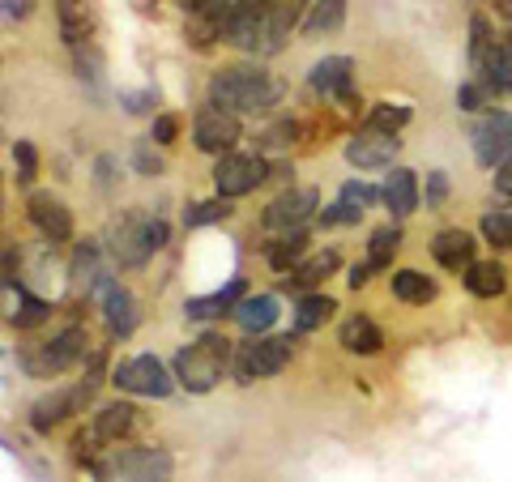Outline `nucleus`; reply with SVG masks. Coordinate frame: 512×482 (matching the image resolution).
Wrapping results in <instances>:
<instances>
[{
	"label": "nucleus",
	"mask_w": 512,
	"mask_h": 482,
	"mask_svg": "<svg viewBox=\"0 0 512 482\" xmlns=\"http://www.w3.org/2000/svg\"><path fill=\"white\" fill-rule=\"evenodd\" d=\"M235 320L244 325L252 337H261L265 329H274V320H278V299L274 295H252V299H244L235 308Z\"/></svg>",
	"instance_id": "c756f323"
},
{
	"label": "nucleus",
	"mask_w": 512,
	"mask_h": 482,
	"mask_svg": "<svg viewBox=\"0 0 512 482\" xmlns=\"http://www.w3.org/2000/svg\"><path fill=\"white\" fill-rule=\"evenodd\" d=\"M346 22V0H312L308 22H303V35L308 39H325Z\"/></svg>",
	"instance_id": "7c9ffc66"
},
{
	"label": "nucleus",
	"mask_w": 512,
	"mask_h": 482,
	"mask_svg": "<svg viewBox=\"0 0 512 482\" xmlns=\"http://www.w3.org/2000/svg\"><path fill=\"white\" fill-rule=\"evenodd\" d=\"M163 244H167V222L146 210H128L124 218L111 222V256L128 269L146 265Z\"/></svg>",
	"instance_id": "20e7f679"
},
{
	"label": "nucleus",
	"mask_w": 512,
	"mask_h": 482,
	"mask_svg": "<svg viewBox=\"0 0 512 482\" xmlns=\"http://www.w3.org/2000/svg\"><path fill=\"white\" fill-rule=\"evenodd\" d=\"M316 205H320L316 188H291V192H282V197H278L274 205H269L261 222H265V231H278V235H299V231L312 222Z\"/></svg>",
	"instance_id": "f8f14e48"
},
{
	"label": "nucleus",
	"mask_w": 512,
	"mask_h": 482,
	"mask_svg": "<svg viewBox=\"0 0 512 482\" xmlns=\"http://www.w3.org/2000/svg\"><path fill=\"white\" fill-rule=\"evenodd\" d=\"M470 64H474V82L487 94H512V43L491 30L483 13H474L470 22Z\"/></svg>",
	"instance_id": "f03ea898"
},
{
	"label": "nucleus",
	"mask_w": 512,
	"mask_h": 482,
	"mask_svg": "<svg viewBox=\"0 0 512 482\" xmlns=\"http://www.w3.org/2000/svg\"><path fill=\"white\" fill-rule=\"evenodd\" d=\"M333 312H338V303H333L329 295H303V299H299V308H295V333H312V329H320Z\"/></svg>",
	"instance_id": "72a5a7b5"
},
{
	"label": "nucleus",
	"mask_w": 512,
	"mask_h": 482,
	"mask_svg": "<svg viewBox=\"0 0 512 482\" xmlns=\"http://www.w3.org/2000/svg\"><path fill=\"white\" fill-rule=\"evenodd\" d=\"M239 303H244V282H227L222 291L214 295H201V299H188L184 303V316L188 320H210V316H222V312H235Z\"/></svg>",
	"instance_id": "a878e982"
},
{
	"label": "nucleus",
	"mask_w": 512,
	"mask_h": 482,
	"mask_svg": "<svg viewBox=\"0 0 512 482\" xmlns=\"http://www.w3.org/2000/svg\"><path fill=\"white\" fill-rule=\"evenodd\" d=\"M474 158L483 167H500L508 150H512V111H487L483 120L474 124Z\"/></svg>",
	"instance_id": "4468645a"
},
{
	"label": "nucleus",
	"mask_w": 512,
	"mask_h": 482,
	"mask_svg": "<svg viewBox=\"0 0 512 482\" xmlns=\"http://www.w3.org/2000/svg\"><path fill=\"white\" fill-rule=\"evenodd\" d=\"M94 291L103 295V316H107V329H111V333L128 337V333L137 329V303H133V295H128L120 282H107V278H103L99 286H94Z\"/></svg>",
	"instance_id": "aec40b11"
},
{
	"label": "nucleus",
	"mask_w": 512,
	"mask_h": 482,
	"mask_svg": "<svg viewBox=\"0 0 512 482\" xmlns=\"http://www.w3.org/2000/svg\"><path fill=\"white\" fill-rule=\"evenodd\" d=\"M227 214H231L227 197H214V201H197L192 210H184V222L188 227H205V222H222Z\"/></svg>",
	"instance_id": "58836bf2"
},
{
	"label": "nucleus",
	"mask_w": 512,
	"mask_h": 482,
	"mask_svg": "<svg viewBox=\"0 0 512 482\" xmlns=\"http://www.w3.org/2000/svg\"><path fill=\"white\" fill-rule=\"evenodd\" d=\"M35 9V0H5V18H26Z\"/></svg>",
	"instance_id": "09e8293b"
},
{
	"label": "nucleus",
	"mask_w": 512,
	"mask_h": 482,
	"mask_svg": "<svg viewBox=\"0 0 512 482\" xmlns=\"http://www.w3.org/2000/svg\"><path fill=\"white\" fill-rule=\"evenodd\" d=\"M82 355H86V333L73 325V329L56 333L52 342L30 346L26 355H22V367H26L30 376H39V380H52V376H60V372H64V367H73Z\"/></svg>",
	"instance_id": "423d86ee"
},
{
	"label": "nucleus",
	"mask_w": 512,
	"mask_h": 482,
	"mask_svg": "<svg viewBox=\"0 0 512 482\" xmlns=\"http://www.w3.org/2000/svg\"><path fill=\"white\" fill-rule=\"evenodd\" d=\"M397 248H402V227L372 231V244H367V265H372V269H393Z\"/></svg>",
	"instance_id": "f704fd0d"
},
{
	"label": "nucleus",
	"mask_w": 512,
	"mask_h": 482,
	"mask_svg": "<svg viewBox=\"0 0 512 482\" xmlns=\"http://www.w3.org/2000/svg\"><path fill=\"white\" fill-rule=\"evenodd\" d=\"M338 342L350 350V355H376V350L384 346V333L367 316H350V320H342Z\"/></svg>",
	"instance_id": "cd10ccee"
},
{
	"label": "nucleus",
	"mask_w": 512,
	"mask_h": 482,
	"mask_svg": "<svg viewBox=\"0 0 512 482\" xmlns=\"http://www.w3.org/2000/svg\"><path fill=\"white\" fill-rule=\"evenodd\" d=\"M192 141H197V150L205 154H235V141H239V116L231 111H218V107H205L197 124H192Z\"/></svg>",
	"instance_id": "2eb2a0df"
},
{
	"label": "nucleus",
	"mask_w": 512,
	"mask_h": 482,
	"mask_svg": "<svg viewBox=\"0 0 512 482\" xmlns=\"http://www.w3.org/2000/svg\"><path fill=\"white\" fill-rule=\"evenodd\" d=\"M124 103H128V111H150V107H154V94H150V90H141V94H124Z\"/></svg>",
	"instance_id": "49530a36"
},
{
	"label": "nucleus",
	"mask_w": 512,
	"mask_h": 482,
	"mask_svg": "<svg viewBox=\"0 0 512 482\" xmlns=\"http://www.w3.org/2000/svg\"><path fill=\"white\" fill-rule=\"evenodd\" d=\"M483 239L495 248H512V210H487L483 214Z\"/></svg>",
	"instance_id": "e433bc0d"
},
{
	"label": "nucleus",
	"mask_w": 512,
	"mask_h": 482,
	"mask_svg": "<svg viewBox=\"0 0 512 482\" xmlns=\"http://www.w3.org/2000/svg\"><path fill=\"white\" fill-rule=\"evenodd\" d=\"M175 133H180V120H175V116H158V120H154L150 141H154V146H171Z\"/></svg>",
	"instance_id": "c03bdc74"
},
{
	"label": "nucleus",
	"mask_w": 512,
	"mask_h": 482,
	"mask_svg": "<svg viewBox=\"0 0 512 482\" xmlns=\"http://www.w3.org/2000/svg\"><path fill=\"white\" fill-rule=\"evenodd\" d=\"M380 192H384V205L393 210V218H406L419 210V180H414V171H406V167H393V175L384 180Z\"/></svg>",
	"instance_id": "393cba45"
},
{
	"label": "nucleus",
	"mask_w": 512,
	"mask_h": 482,
	"mask_svg": "<svg viewBox=\"0 0 512 482\" xmlns=\"http://www.w3.org/2000/svg\"><path fill=\"white\" fill-rule=\"evenodd\" d=\"M444 192H448V180L440 171H431V180H427V201L436 205V201H444Z\"/></svg>",
	"instance_id": "a18cd8bd"
},
{
	"label": "nucleus",
	"mask_w": 512,
	"mask_h": 482,
	"mask_svg": "<svg viewBox=\"0 0 512 482\" xmlns=\"http://www.w3.org/2000/svg\"><path fill=\"white\" fill-rule=\"evenodd\" d=\"M111 384L124 393H137V397H167L175 389V380L167 376V367L158 363L154 355H137V359H124L116 372H111Z\"/></svg>",
	"instance_id": "9b49d317"
},
{
	"label": "nucleus",
	"mask_w": 512,
	"mask_h": 482,
	"mask_svg": "<svg viewBox=\"0 0 512 482\" xmlns=\"http://www.w3.org/2000/svg\"><path fill=\"white\" fill-rule=\"evenodd\" d=\"M269 13H274V0H235L227 43L239 47V52H256V47L265 52V43H269Z\"/></svg>",
	"instance_id": "9d476101"
},
{
	"label": "nucleus",
	"mask_w": 512,
	"mask_h": 482,
	"mask_svg": "<svg viewBox=\"0 0 512 482\" xmlns=\"http://www.w3.org/2000/svg\"><path fill=\"white\" fill-rule=\"evenodd\" d=\"M474 248H478L474 235L461 231V227H453V231H440V235H436V244H431V256H436L444 269L461 273V269L474 265Z\"/></svg>",
	"instance_id": "4be33fe9"
},
{
	"label": "nucleus",
	"mask_w": 512,
	"mask_h": 482,
	"mask_svg": "<svg viewBox=\"0 0 512 482\" xmlns=\"http://www.w3.org/2000/svg\"><path fill=\"white\" fill-rule=\"evenodd\" d=\"M342 265V256L333 252V248H325V252H316V256H308L303 265H295L291 273L282 278V291H308V286H316V282H325L333 269Z\"/></svg>",
	"instance_id": "b1692460"
},
{
	"label": "nucleus",
	"mask_w": 512,
	"mask_h": 482,
	"mask_svg": "<svg viewBox=\"0 0 512 482\" xmlns=\"http://www.w3.org/2000/svg\"><path fill=\"white\" fill-rule=\"evenodd\" d=\"M295 137H299V124L295 120H278V124H269L265 133H261V146L265 150H286Z\"/></svg>",
	"instance_id": "ea45409f"
},
{
	"label": "nucleus",
	"mask_w": 512,
	"mask_h": 482,
	"mask_svg": "<svg viewBox=\"0 0 512 482\" xmlns=\"http://www.w3.org/2000/svg\"><path fill=\"white\" fill-rule=\"evenodd\" d=\"M397 150H402V141H397L393 133H376V128H359L355 137H350V146H346V158L355 167L363 171H372V167H393V158Z\"/></svg>",
	"instance_id": "f3484780"
},
{
	"label": "nucleus",
	"mask_w": 512,
	"mask_h": 482,
	"mask_svg": "<svg viewBox=\"0 0 512 482\" xmlns=\"http://www.w3.org/2000/svg\"><path fill=\"white\" fill-rule=\"evenodd\" d=\"M282 99V82L261 64H227L210 82V107L231 111V116H248V111H265Z\"/></svg>",
	"instance_id": "f257e3e1"
},
{
	"label": "nucleus",
	"mask_w": 512,
	"mask_h": 482,
	"mask_svg": "<svg viewBox=\"0 0 512 482\" xmlns=\"http://www.w3.org/2000/svg\"><path fill=\"white\" fill-rule=\"evenodd\" d=\"M133 167H137V175H158L163 171V158L154 154V141H141V146L133 150Z\"/></svg>",
	"instance_id": "a19ab883"
},
{
	"label": "nucleus",
	"mask_w": 512,
	"mask_h": 482,
	"mask_svg": "<svg viewBox=\"0 0 512 482\" xmlns=\"http://www.w3.org/2000/svg\"><path fill=\"white\" fill-rule=\"evenodd\" d=\"M184 9H188V18H184L188 47H197V52H210L218 39H227L235 0H192V5H184Z\"/></svg>",
	"instance_id": "6e6552de"
},
{
	"label": "nucleus",
	"mask_w": 512,
	"mask_h": 482,
	"mask_svg": "<svg viewBox=\"0 0 512 482\" xmlns=\"http://www.w3.org/2000/svg\"><path fill=\"white\" fill-rule=\"evenodd\" d=\"M372 273H376V269L363 261V265H355V269H350V278H346V282H350V286H355V291H359V286H367V278H372Z\"/></svg>",
	"instance_id": "8fccbe9b"
},
{
	"label": "nucleus",
	"mask_w": 512,
	"mask_h": 482,
	"mask_svg": "<svg viewBox=\"0 0 512 482\" xmlns=\"http://www.w3.org/2000/svg\"><path fill=\"white\" fill-rule=\"evenodd\" d=\"M303 256H308V235H278L274 244H269V265L278 273H291L295 265H303Z\"/></svg>",
	"instance_id": "473e14b6"
},
{
	"label": "nucleus",
	"mask_w": 512,
	"mask_h": 482,
	"mask_svg": "<svg viewBox=\"0 0 512 482\" xmlns=\"http://www.w3.org/2000/svg\"><path fill=\"white\" fill-rule=\"evenodd\" d=\"M56 18H60V35H64L69 47L94 43V9H90V0H56Z\"/></svg>",
	"instance_id": "412c9836"
},
{
	"label": "nucleus",
	"mask_w": 512,
	"mask_h": 482,
	"mask_svg": "<svg viewBox=\"0 0 512 482\" xmlns=\"http://www.w3.org/2000/svg\"><path fill=\"white\" fill-rule=\"evenodd\" d=\"M133 406H124V401H111V406H103L99 414H94V423H90V431H94V440L99 444H120L128 431H133Z\"/></svg>",
	"instance_id": "bb28decb"
},
{
	"label": "nucleus",
	"mask_w": 512,
	"mask_h": 482,
	"mask_svg": "<svg viewBox=\"0 0 512 482\" xmlns=\"http://www.w3.org/2000/svg\"><path fill=\"white\" fill-rule=\"evenodd\" d=\"M111 482H171V457L163 448H124L111 465Z\"/></svg>",
	"instance_id": "ddd939ff"
},
{
	"label": "nucleus",
	"mask_w": 512,
	"mask_h": 482,
	"mask_svg": "<svg viewBox=\"0 0 512 482\" xmlns=\"http://www.w3.org/2000/svg\"><path fill=\"white\" fill-rule=\"evenodd\" d=\"M295 355V342L291 337H252V342L239 346V359H235V376L252 384V380H265V376H278L286 363Z\"/></svg>",
	"instance_id": "0eeeda50"
},
{
	"label": "nucleus",
	"mask_w": 512,
	"mask_h": 482,
	"mask_svg": "<svg viewBox=\"0 0 512 482\" xmlns=\"http://www.w3.org/2000/svg\"><path fill=\"white\" fill-rule=\"evenodd\" d=\"M47 312H52V308H47L43 299L22 295V291H18V312H13L9 320H13L18 329H35V325H43V320H47Z\"/></svg>",
	"instance_id": "4c0bfd02"
},
{
	"label": "nucleus",
	"mask_w": 512,
	"mask_h": 482,
	"mask_svg": "<svg viewBox=\"0 0 512 482\" xmlns=\"http://www.w3.org/2000/svg\"><path fill=\"white\" fill-rule=\"evenodd\" d=\"M466 291L478 299H495L508 291V269L500 261H474L466 269Z\"/></svg>",
	"instance_id": "c85d7f7f"
},
{
	"label": "nucleus",
	"mask_w": 512,
	"mask_h": 482,
	"mask_svg": "<svg viewBox=\"0 0 512 482\" xmlns=\"http://www.w3.org/2000/svg\"><path fill=\"white\" fill-rule=\"evenodd\" d=\"M13 163H18V180L22 184L35 180V146H30V141H18V146H13Z\"/></svg>",
	"instance_id": "79ce46f5"
},
{
	"label": "nucleus",
	"mask_w": 512,
	"mask_h": 482,
	"mask_svg": "<svg viewBox=\"0 0 512 482\" xmlns=\"http://www.w3.org/2000/svg\"><path fill=\"white\" fill-rule=\"evenodd\" d=\"M495 13L504 18V30H500V35L512 43V0H495Z\"/></svg>",
	"instance_id": "de8ad7c7"
},
{
	"label": "nucleus",
	"mask_w": 512,
	"mask_h": 482,
	"mask_svg": "<svg viewBox=\"0 0 512 482\" xmlns=\"http://www.w3.org/2000/svg\"><path fill=\"white\" fill-rule=\"evenodd\" d=\"M410 124V107L402 103H376L372 116H367V128H376V133H402V128Z\"/></svg>",
	"instance_id": "c9c22d12"
},
{
	"label": "nucleus",
	"mask_w": 512,
	"mask_h": 482,
	"mask_svg": "<svg viewBox=\"0 0 512 482\" xmlns=\"http://www.w3.org/2000/svg\"><path fill=\"white\" fill-rule=\"evenodd\" d=\"M99 363H103V359H94L90 376H86L82 384H73V389H52L47 397H39L35 406H30V427H35V431H52L56 423L69 419V414H82V406L94 397V389H99V380H103Z\"/></svg>",
	"instance_id": "39448f33"
},
{
	"label": "nucleus",
	"mask_w": 512,
	"mask_h": 482,
	"mask_svg": "<svg viewBox=\"0 0 512 482\" xmlns=\"http://www.w3.org/2000/svg\"><path fill=\"white\" fill-rule=\"evenodd\" d=\"M393 295L402 303H431L436 299V282L419 269H397L393 273Z\"/></svg>",
	"instance_id": "2f4dec72"
},
{
	"label": "nucleus",
	"mask_w": 512,
	"mask_h": 482,
	"mask_svg": "<svg viewBox=\"0 0 512 482\" xmlns=\"http://www.w3.org/2000/svg\"><path fill=\"white\" fill-rule=\"evenodd\" d=\"M184 5H192V0H184Z\"/></svg>",
	"instance_id": "603ef678"
},
{
	"label": "nucleus",
	"mask_w": 512,
	"mask_h": 482,
	"mask_svg": "<svg viewBox=\"0 0 512 482\" xmlns=\"http://www.w3.org/2000/svg\"><path fill=\"white\" fill-rule=\"evenodd\" d=\"M384 197V192H376L372 184H359V180H350V184H342V197H338V205H329L325 214H320V227H338V222H359L372 205Z\"/></svg>",
	"instance_id": "6ab92c4d"
},
{
	"label": "nucleus",
	"mask_w": 512,
	"mask_h": 482,
	"mask_svg": "<svg viewBox=\"0 0 512 482\" xmlns=\"http://www.w3.org/2000/svg\"><path fill=\"white\" fill-rule=\"evenodd\" d=\"M26 218L35 222V231L47 239V244H64V239L73 235V214H69V205H64L60 197H52V192H30Z\"/></svg>",
	"instance_id": "dca6fc26"
},
{
	"label": "nucleus",
	"mask_w": 512,
	"mask_h": 482,
	"mask_svg": "<svg viewBox=\"0 0 512 482\" xmlns=\"http://www.w3.org/2000/svg\"><path fill=\"white\" fill-rule=\"evenodd\" d=\"M269 180V163L261 154H222L218 167H214V188L218 197H248V192H256Z\"/></svg>",
	"instance_id": "1a4fd4ad"
},
{
	"label": "nucleus",
	"mask_w": 512,
	"mask_h": 482,
	"mask_svg": "<svg viewBox=\"0 0 512 482\" xmlns=\"http://www.w3.org/2000/svg\"><path fill=\"white\" fill-rule=\"evenodd\" d=\"M227 367H231V342L222 333H205L201 342H192L175 355V380L188 393H210Z\"/></svg>",
	"instance_id": "7ed1b4c3"
},
{
	"label": "nucleus",
	"mask_w": 512,
	"mask_h": 482,
	"mask_svg": "<svg viewBox=\"0 0 512 482\" xmlns=\"http://www.w3.org/2000/svg\"><path fill=\"white\" fill-rule=\"evenodd\" d=\"M457 103H461V111H483L487 107V90L478 86V82H466L457 90Z\"/></svg>",
	"instance_id": "37998d69"
},
{
	"label": "nucleus",
	"mask_w": 512,
	"mask_h": 482,
	"mask_svg": "<svg viewBox=\"0 0 512 482\" xmlns=\"http://www.w3.org/2000/svg\"><path fill=\"white\" fill-rule=\"evenodd\" d=\"M308 82H312L316 94H325V99H338L342 103V99L355 94V90H350V86H355V60H350V56H325L312 69Z\"/></svg>",
	"instance_id": "a211bd4d"
},
{
	"label": "nucleus",
	"mask_w": 512,
	"mask_h": 482,
	"mask_svg": "<svg viewBox=\"0 0 512 482\" xmlns=\"http://www.w3.org/2000/svg\"><path fill=\"white\" fill-rule=\"evenodd\" d=\"M500 184H504V188H512V150H508V158L500 163Z\"/></svg>",
	"instance_id": "3c124183"
},
{
	"label": "nucleus",
	"mask_w": 512,
	"mask_h": 482,
	"mask_svg": "<svg viewBox=\"0 0 512 482\" xmlns=\"http://www.w3.org/2000/svg\"><path fill=\"white\" fill-rule=\"evenodd\" d=\"M308 0H274V13H269V43L265 52H282V43L291 39V30L308 22Z\"/></svg>",
	"instance_id": "5701e85b"
}]
</instances>
